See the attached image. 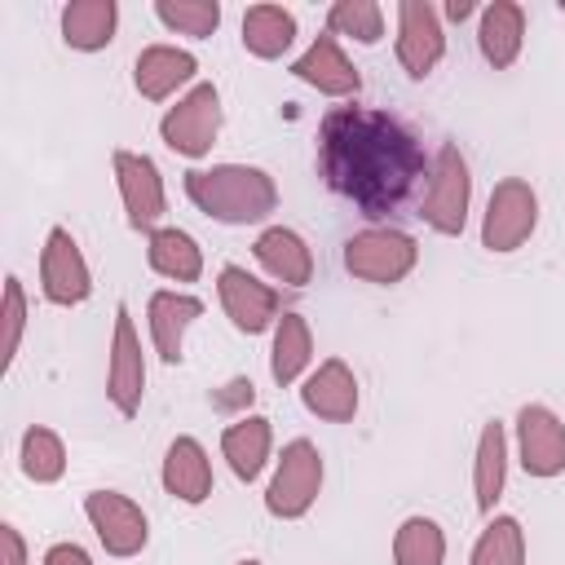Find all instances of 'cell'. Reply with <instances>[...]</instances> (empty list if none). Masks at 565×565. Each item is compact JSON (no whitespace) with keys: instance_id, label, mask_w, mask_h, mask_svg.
I'll use <instances>...</instances> for the list:
<instances>
[{"instance_id":"obj_8","label":"cell","mask_w":565,"mask_h":565,"mask_svg":"<svg viewBox=\"0 0 565 565\" xmlns=\"http://www.w3.org/2000/svg\"><path fill=\"white\" fill-rule=\"evenodd\" d=\"M40 291L49 305H84L93 296V269L75 243V234L66 225H53L49 238H44V252H40Z\"/></svg>"},{"instance_id":"obj_18","label":"cell","mask_w":565,"mask_h":565,"mask_svg":"<svg viewBox=\"0 0 565 565\" xmlns=\"http://www.w3.org/2000/svg\"><path fill=\"white\" fill-rule=\"evenodd\" d=\"M194 318H203V300H199V296H185V291H154V296H150L146 322H150L154 353H159L168 366L181 362L185 331L194 327Z\"/></svg>"},{"instance_id":"obj_15","label":"cell","mask_w":565,"mask_h":565,"mask_svg":"<svg viewBox=\"0 0 565 565\" xmlns=\"http://www.w3.org/2000/svg\"><path fill=\"white\" fill-rule=\"evenodd\" d=\"M291 75H296V79H305L309 88L327 93V97H353V93L362 88L358 66L344 57V49L335 44V35H331V31L313 35V44L291 62Z\"/></svg>"},{"instance_id":"obj_26","label":"cell","mask_w":565,"mask_h":565,"mask_svg":"<svg viewBox=\"0 0 565 565\" xmlns=\"http://www.w3.org/2000/svg\"><path fill=\"white\" fill-rule=\"evenodd\" d=\"M503 481H508V433L499 419H490L477 437V459H472V494L481 512H494Z\"/></svg>"},{"instance_id":"obj_22","label":"cell","mask_w":565,"mask_h":565,"mask_svg":"<svg viewBox=\"0 0 565 565\" xmlns=\"http://www.w3.org/2000/svg\"><path fill=\"white\" fill-rule=\"evenodd\" d=\"M163 490L181 503H203L212 494V459L194 437H177L163 455Z\"/></svg>"},{"instance_id":"obj_9","label":"cell","mask_w":565,"mask_h":565,"mask_svg":"<svg viewBox=\"0 0 565 565\" xmlns=\"http://www.w3.org/2000/svg\"><path fill=\"white\" fill-rule=\"evenodd\" d=\"M84 516L88 525L97 530V543L110 552V556H137L146 543H150V521L146 512L119 494V490H88L84 494Z\"/></svg>"},{"instance_id":"obj_24","label":"cell","mask_w":565,"mask_h":565,"mask_svg":"<svg viewBox=\"0 0 565 565\" xmlns=\"http://www.w3.org/2000/svg\"><path fill=\"white\" fill-rule=\"evenodd\" d=\"M119 4L115 0H71L62 9V40L79 53H97L115 40Z\"/></svg>"},{"instance_id":"obj_4","label":"cell","mask_w":565,"mask_h":565,"mask_svg":"<svg viewBox=\"0 0 565 565\" xmlns=\"http://www.w3.org/2000/svg\"><path fill=\"white\" fill-rule=\"evenodd\" d=\"M468 203H472V177H468V163L459 154V146H441L433 154V168H428V190L419 199V216L428 230L455 238L463 234L468 225Z\"/></svg>"},{"instance_id":"obj_30","label":"cell","mask_w":565,"mask_h":565,"mask_svg":"<svg viewBox=\"0 0 565 565\" xmlns=\"http://www.w3.org/2000/svg\"><path fill=\"white\" fill-rule=\"evenodd\" d=\"M468 565H525V530L516 516H494L486 521L481 539L472 543Z\"/></svg>"},{"instance_id":"obj_17","label":"cell","mask_w":565,"mask_h":565,"mask_svg":"<svg viewBox=\"0 0 565 565\" xmlns=\"http://www.w3.org/2000/svg\"><path fill=\"white\" fill-rule=\"evenodd\" d=\"M199 71V57L177 44H146L132 62V84L146 102H168L181 84H190Z\"/></svg>"},{"instance_id":"obj_13","label":"cell","mask_w":565,"mask_h":565,"mask_svg":"<svg viewBox=\"0 0 565 565\" xmlns=\"http://www.w3.org/2000/svg\"><path fill=\"white\" fill-rule=\"evenodd\" d=\"M216 296H221V309L225 318L234 322V331L243 335H260L269 331L282 313H278V291L269 282H260L256 274H247L243 265H221L216 274Z\"/></svg>"},{"instance_id":"obj_27","label":"cell","mask_w":565,"mask_h":565,"mask_svg":"<svg viewBox=\"0 0 565 565\" xmlns=\"http://www.w3.org/2000/svg\"><path fill=\"white\" fill-rule=\"evenodd\" d=\"M313 362V335H309V322L287 309L278 322H274V349H269V375L274 384H296L305 375V366Z\"/></svg>"},{"instance_id":"obj_33","label":"cell","mask_w":565,"mask_h":565,"mask_svg":"<svg viewBox=\"0 0 565 565\" xmlns=\"http://www.w3.org/2000/svg\"><path fill=\"white\" fill-rule=\"evenodd\" d=\"M22 327H26V291L18 282V274L4 278V344H0V358L4 366L18 358V344H22Z\"/></svg>"},{"instance_id":"obj_32","label":"cell","mask_w":565,"mask_h":565,"mask_svg":"<svg viewBox=\"0 0 565 565\" xmlns=\"http://www.w3.org/2000/svg\"><path fill=\"white\" fill-rule=\"evenodd\" d=\"M154 18L190 40H207L221 26V4L216 0H154Z\"/></svg>"},{"instance_id":"obj_37","label":"cell","mask_w":565,"mask_h":565,"mask_svg":"<svg viewBox=\"0 0 565 565\" xmlns=\"http://www.w3.org/2000/svg\"><path fill=\"white\" fill-rule=\"evenodd\" d=\"M468 13H472V0H450V4H446V18H450V22H463Z\"/></svg>"},{"instance_id":"obj_21","label":"cell","mask_w":565,"mask_h":565,"mask_svg":"<svg viewBox=\"0 0 565 565\" xmlns=\"http://www.w3.org/2000/svg\"><path fill=\"white\" fill-rule=\"evenodd\" d=\"M269 446H274V428L265 415H238L225 433H221V455L230 463V472L238 481H256L260 468L269 463Z\"/></svg>"},{"instance_id":"obj_3","label":"cell","mask_w":565,"mask_h":565,"mask_svg":"<svg viewBox=\"0 0 565 565\" xmlns=\"http://www.w3.org/2000/svg\"><path fill=\"white\" fill-rule=\"evenodd\" d=\"M415 265H419V243L406 230H393V225L358 230L344 243V269L362 282H375V287L402 282Z\"/></svg>"},{"instance_id":"obj_7","label":"cell","mask_w":565,"mask_h":565,"mask_svg":"<svg viewBox=\"0 0 565 565\" xmlns=\"http://www.w3.org/2000/svg\"><path fill=\"white\" fill-rule=\"evenodd\" d=\"M539 225V194L530 181L521 177H503L490 199H486V216H481V247L486 252H516Z\"/></svg>"},{"instance_id":"obj_12","label":"cell","mask_w":565,"mask_h":565,"mask_svg":"<svg viewBox=\"0 0 565 565\" xmlns=\"http://www.w3.org/2000/svg\"><path fill=\"white\" fill-rule=\"evenodd\" d=\"M397 66L411 79H428L433 66L446 57V31L428 0H402L397 4Z\"/></svg>"},{"instance_id":"obj_1","label":"cell","mask_w":565,"mask_h":565,"mask_svg":"<svg viewBox=\"0 0 565 565\" xmlns=\"http://www.w3.org/2000/svg\"><path fill=\"white\" fill-rule=\"evenodd\" d=\"M318 168L362 216L397 212L428 172L419 137L371 106H335L318 124Z\"/></svg>"},{"instance_id":"obj_34","label":"cell","mask_w":565,"mask_h":565,"mask_svg":"<svg viewBox=\"0 0 565 565\" xmlns=\"http://www.w3.org/2000/svg\"><path fill=\"white\" fill-rule=\"evenodd\" d=\"M0 565H26V543L18 534V525H0Z\"/></svg>"},{"instance_id":"obj_38","label":"cell","mask_w":565,"mask_h":565,"mask_svg":"<svg viewBox=\"0 0 565 565\" xmlns=\"http://www.w3.org/2000/svg\"><path fill=\"white\" fill-rule=\"evenodd\" d=\"M238 565H260V561H238Z\"/></svg>"},{"instance_id":"obj_16","label":"cell","mask_w":565,"mask_h":565,"mask_svg":"<svg viewBox=\"0 0 565 565\" xmlns=\"http://www.w3.org/2000/svg\"><path fill=\"white\" fill-rule=\"evenodd\" d=\"M300 402H305L309 415H318L327 424H349L358 415V380H353L349 362L344 358L318 362V371L300 388Z\"/></svg>"},{"instance_id":"obj_2","label":"cell","mask_w":565,"mask_h":565,"mask_svg":"<svg viewBox=\"0 0 565 565\" xmlns=\"http://www.w3.org/2000/svg\"><path fill=\"white\" fill-rule=\"evenodd\" d=\"M185 199L221 225H256L278 207V185L252 163H212L185 172Z\"/></svg>"},{"instance_id":"obj_28","label":"cell","mask_w":565,"mask_h":565,"mask_svg":"<svg viewBox=\"0 0 565 565\" xmlns=\"http://www.w3.org/2000/svg\"><path fill=\"white\" fill-rule=\"evenodd\" d=\"M393 561L397 565H441L446 561V534L433 516H406L393 534Z\"/></svg>"},{"instance_id":"obj_36","label":"cell","mask_w":565,"mask_h":565,"mask_svg":"<svg viewBox=\"0 0 565 565\" xmlns=\"http://www.w3.org/2000/svg\"><path fill=\"white\" fill-rule=\"evenodd\" d=\"M230 402H247L252 406V380H234L225 397H216V406H230Z\"/></svg>"},{"instance_id":"obj_31","label":"cell","mask_w":565,"mask_h":565,"mask_svg":"<svg viewBox=\"0 0 565 565\" xmlns=\"http://www.w3.org/2000/svg\"><path fill=\"white\" fill-rule=\"evenodd\" d=\"M327 31L349 35L358 44H380L384 40V9L375 0H335L327 9Z\"/></svg>"},{"instance_id":"obj_35","label":"cell","mask_w":565,"mask_h":565,"mask_svg":"<svg viewBox=\"0 0 565 565\" xmlns=\"http://www.w3.org/2000/svg\"><path fill=\"white\" fill-rule=\"evenodd\" d=\"M40 565H93V556H88L79 543H53Z\"/></svg>"},{"instance_id":"obj_5","label":"cell","mask_w":565,"mask_h":565,"mask_svg":"<svg viewBox=\"0 0 565 565\" xmlns=\"http://www.w3.org/2000/svg\"><path fill=\"white\" fill-rule=\"evenodd\" d=\"M322 490V455L309 437H296L282 446V459L274 468V481L265 490V512L278 521H300Z\"/></svg>"},{"instance_id":"obj_29","label":"cell","mask_w":565,"mask_h":565,"mask_svg":"<svg viewBox=\"0 0 565 565\" xmlns=\"http://www.w3.org/2000/svg\"><path fill=\"white\" fill-rule=\"evenodd\" d=\"M18 459H22V472H26L35 486H53V481L66 472V446H62V437H57L53 428H44V424H31V428L22 433Z\"/></svg>"},{"instance_id":"obj_10","label":"cell","mask_w":565,"mask_h":565,"mask_svg":"<svg viewBox=\"0 0 565 565\" xmlns=\"http://www.w3.org/2000/svg\"><path fill=\"white\" fill-rule=\"evenodd\" d=\"M110 168H115V185H119V199H124V212H128V225L132 230H159L163 212H168V194H163V177L154 168L150 154H137V150H115L110 154Z\"/></svg>"},{"instance_id":"obj_25","label":"cell","mask_w":565,"mask_h":565,"mask_svg":"<svg viewBox=\"0 0 565 565\" xmlns=\"http://www.w3.org/2000/svg\"><path fill=\"white\" fill-rule=\"evenodd\" d=\"M296 40V13L282 4H252L243 13V49L260 62H274Z\"/></svg>"},{"instance_id":"obj_11","label":"cell","mask_w":565,"mask_h":565,"mask_svg":"<svg viewBox=\"0 0 565 565\" xmlns=\"http://www.w3.org/2000/svg\"><path fill=\"white\" fill-rule=\"evenodd\" d=\"M106 397L119 415H137L146 397V358H141V335L132 327L128 305L115 309V335H110V362H106Z\"/></svg>"},{"instance_id":"obj_19","label":"cell","mask_w":565,"mask_h":565,"mask_svg":"<svg viewBox=\"0 0 565 565\" xmlns=\"http://www.w3.org/2000/svg\"><path fill=\"white\" fill-rule=\"evenodd\" d=\"M252 256H256V265H260L274 282H282V287H305V282L313 278V252H309V243H305L296 230H287V225L260 230L256 243H252Z\"/></svg>"},{"instance_id":"obj_23","label":"cell","mask_w":565,"mask_h":565,"mask_svg":"<svg viewBox=\"0 0 565 565\" xmlns=\"http://www.w3.org/2000/svg\"><path fill=\"white\" fill-rule=\"evenodd\" d=\"M146 260H150V269L159 278H172V282H199V274H203V247L185 230H177V225L150 230Z\"/></svg>"},{"instance_id":"obj_6","label":"cell","mask_w":565,"mask_h":565,"mask_svg":"<svg viewBox=\"0 0 565 565\" xmlns=\"http://www.w3.org/2000/svg\"><path fill=\"white\" fill-rule=\"evenodd\" d=\"M216 132H221V93H216V84H194L159 119L163 146L172 154H185V159H203L216 146Z\"/></svg>"},{"instance_id":"obj_20","label":"cell","mask_w":565,"mask_h":565,"mask_svg":"<svg viewBox=\"0 0 565 565\" xmlns=\"http://www.w3.org/2000/svg\"><path fill=\"white\" fill-rule=\"evenodd\" d=\"M521 40H525V9L516 0H494L481 9L477 49L494 71H508L521 57Z\"/></svg>"},{"instance_id":"obj_14","label":"cell","mask_w":565,"mask_h":565,"mask_svg":"<svg viewBox=\"0 0 565 565\" xmlns=\"http://www.w3.org/2000/svg\"><path fill=\"white\" fill-rule=\"evenodd\" d=\"M516 459L530 477H561L565 472V419L552 406L525 402L516 411Z\"/></svg>"}]
</instances>
